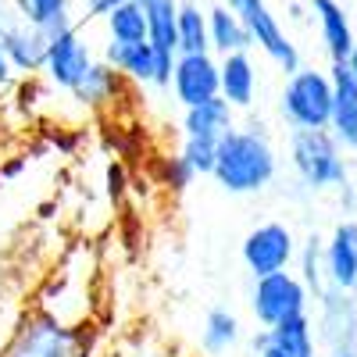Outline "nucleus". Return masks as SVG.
<instances>
[{
	"label": "nucleus",
	"instance_id": "1",
	"mask_svg": "<svg viewBox=\"0 0 357 357\" xmlns=\"http://www.w3.org/2000/svg\"><path fill=\"white\" fill-rule=\"evenodd\" d=\"M0 357H100V329L86 318L25 307L0 343Z\"/></svg>",
	"mask_w": 357,
	"mask_h": 357
},
{
	"label": "nucleus",
	"instance_id": "2",
	"mask_svg": "<svg viewBox=\"0 0 357 357\" xmlns=\"http://www.w3.org/2000/svg\"><path fill=\"white\" fill-rule=\"evenodd\" d=\"M275 175H279V154L264 126H232L218 139L211 178L225 193L236 197L261 193L275 183Z\"/></svg>",
	"mask_w": 357,
	"mask_h": 357
},
{
	"label": "nucleus",
	"instance_id": "3",
	"mask_svg": "<svg viewBox=\"0 0 357 357\" xmlns=\"http://www.w3.org/2000/svg\"><path fill=\"white\" fill-rule=\"evenodd\" d=\"M286 154H289V168L296 172V178L307 190L325 193V190L350 186L347 154L333 139L329 129H293L289 143H286Z\"/></svg>",
	"mask_w": 357,
	"mask_h": 357
},
{
	"label": "nucleus",
	"instance_id": "4",
	"mask_svg": "<svg viewBox=\"0 0 357 357\" xmlns=\"http://www.w3.org/2000/svg\"><path fill=\"white\" fill-rule=\"evenodd\" d=\"M279 114L289 129H329L333 114V79L329 72L301 65L286 75V86L279 93Z\"/></svg>",
	"mask_w": 357,
	"mask_h": 357
},
{
	"label": "nucleus",
	"instance_id": "5",
	"mask_svg": "<svg viewBox=\"0 0 357 357\" xmlns=\"http://www.w3.org/2000/svg\"><path fill=\"white\" fill-rule=\"evenodd\" d=\"M311 307V293L304 289V282L289 272H275V275H264V279H254V289H250V314L257 318L261 329H272L279 321H289V318H301L307 314Z\"/></svg>",
	"mask_w": 357,
	"mask_h": 357
},
{
	"label": "nucleus",
	"instance_id": "6",
	"mask_svg": "<svg viewBox=\"0 0 357 357\" xmlns=\"http://www.w3.org/2000/svg\"><path fill=\"white\" fill-rule=\"evenodd\" d=\"M296 247L301 243H296V236L286 222H261L243 236L240 257L254 279H264L275 272H289L296 261Z\"/></svg>",
	"mask_w": 357,
	"mask_h": 357
},
{
	"label": "nucleus",
	"instance_id": "7",
	"mask_svg": "<svg viewBox=\"0 0 357 357\" xmlns=\"http://www.w3.org/2000/svg\"><path fill=\"white\" fill-rule=\"evenodd\" d=\"M236 15H240V22L247 29L250 47L264 50L286 75L301 68V50H296V43L286 36V29H282L279 15L268 8V0H240Z\"/></svg>",
	"mask_w": 357,
	"mask_h": 357
},
{
	"label": "nucleus",
	"instance_id": "8",
	"mask_svg": "<svg viewBox=\"0 0 357 357\" xmlns=\"http://www.w3.org/2000/svg\"><path fill=\"white\" fill-rule=\"evenodd\" d=\"M318 347L329 354L357 350V296L343 289H325L318 296V321H314Z\"/></svg>",
	"mask_w": 357,
	"mask_h": 357
},
{
	"label": "nucleus",
	"instance_id": "9",
	"mask_svg": "<svg viewBox=\"0 0 357 357\" xmlns=\"http://www.w3.org/2000/svg\"><path fill=\"white\" fill-rule=\"evenodd\" d=\"M97 57L93 50H89L86 36L79 33V25L68 29V33L47 40V61H43V75L54 89H65V93H72V89L79 86V79L86 75V68L93 65Z\"/></svg>",
	"mask_w": 357,
	"mask_h": 357
},
{
	"label": "nucleus",
	"instance_id": "10",
	"mask_svg": "<svg viewBox=\"0 0 357 357\" xmlns=\"http://www.w3.org/2000/svg\"><path fill=\"white\" fill-rule=\"evenodd\" d=\"M172 97L183 104V107H193V104H204L218 97V61L215 54H178L175 65H172Z\"/></svg>",
	"mask_w": 357,
	"mask_h": 357
},
{
	"label": "nucleus",
	"instance_id": "11",
	"mask_svg": "<svg viewBox=\"0 0 357 357\" xmlns=\"http://www.w3.org/2000/svg\"><path fill=\"white\" fill-rule=\"evenodd\" d=\"M321 257H325L329 286L357 296V222L354 218L333 225L329 240H321Z\"/></svg>",
	"mask_w": 357,
	"mask_h": 357
},
{
	"label": "nucleus",
	"instance_id": "12",
	"mask_svg": "<svg viewBox=\"0 0 357 357\" xmlns=\"http://www.w3.org/2000/svg\"><path fill=\"white\" fill-rule=\"evenodd\" d=\"M333 79V114H329V132L343 146V154H357V82L350 79L343 61L329 65Z\"/></svg>",
	"mask_w": 357,
	"mask_h": 357
},
{
	"label": "nucleus",
	"instance_id": "13",
	"mask_svg": "<svg viewBox=\"0 0 357 357\" xmlns=\"http://www.w3.org/2000/svg\"><path fill=\"white\" fill-rule=\"evenodd\" d=\"M218 97L232 111H247L254 104V97H257V68H254L247 50L222 54V61H218Z\"/></svg>",
	"mask_w": 357,
	"mask_h": 357
},
{
	"label": "nucleus",
	"instance_id": "14",
	"mask_svg": "<svg viewBox=\"0 0 357 357\" xmlns=\"http://www.w3.org/2000/svg\"><path fill=\"white\" fill-rule=\"evenodd\" d=\"M0 47H4L15 75H40V72H43V61H47V36L36 33L33 25H25L22 18L0 33Z\"/></svg>",
	"mask_w": 357,
	"mask_h": 357
},
{
	"label": "nucleus",
	"instance_id": "15",
	"mask_svg": "<svg viewBox=\"0 0 357 357\" xmlns=\"http://www.w3.org/2000/svg\"><path fill=\"white\" fill-rule=\"evenodd\" d=\"M311 15L318 22V33H321V47L329 54V61H347V54L354 50L357 36L350 29V18L343 11L340 0H307Z\"/></svg>",
	"mask_w": 357,
	"mask_h": 357
},
{
	"label": "nucleus",
	"instance_id": "16",
	"mask_svg": "<svg viewBox=\"0 0 357 357\" xmlns=\"http://www.w3.org/2000/svg\"><path fill=\"white\" fill-rule=\"evenodd\" d=\"M100 61L132 86H158V54L151 43H107Z\"/></svg>",
	"mask_w": 357,
	"mask_h": 357
},
{
	"label": "nucleus",
	"instance_id": "17",
	"mask_svg": "<svg viewBox=\"0 0 357 357\" xmlns=\"http://www.w3.org/2000/svg\"><path fill=\"white\" fill-rule=\"evenodd\" d=\"M126 86L129 82L118 75L107 61H93L86 68V75L79 79V86L72 89V100L79 107H86V111H107V107H114L118 93H122Z\"/></svg>",
	"mask_w": 357,
	"mask_h": 357
},
{
	"label": "nucleus",
	"instance_id": "18",
	"mask_svg": "<svg viewBox=\"0 0 357 357\" xmlns=\"http://www.w3.org/2000/svg\"><path fill=\"white\" fill-rule=\"evenodd\" d=\"M18 18L25 25H33L36 33H43L47 40L75 29V8L72 0H11Z\"/></svg>",
	"mask_w": 357,
	"mask_h": 357
},
{
	"label": "nucleus",
	"instance_id": "19",
	"mask_svg": "<svg viewBox=\"0 0 357 357\" xmlns=\"http://www.w3.org/2000/svg\"><path fill=\"white\" fill-rule=\"evenodd\" d=\"M236 126V111L222 100V97H211L204 104H193L186 107L183 114V136H193V139H222L229 129Z\"/></svg>",
	"mask_w": 357,
	"mask_h": 357
},
{
	"label": "nucleus",
	"instance_id": "20",
	"mask_svg": "<svg viewBox=\"0 0 357 357\" xmlns=\"http://www.w3.org/2000/svg\"><path fill=\"white\" fill-rule=\"evenodd\" d=\"M240 340H243V325H240V318H236L232 311L211 307V311L204 314V325H200V350H204L207 357L229 354Z\"/></svg>",
	"mask_w": 357,
	"mask_h": 357
},
{
	"label": "nucleus",
	"instance_id": "21",
	"mask_svg": "<svg viewBox=\"0 0 357 357\" xmlns=\"http://www.w3.org/2000/svg\"><path fill=\"white\" fill-rule=\"evenodd\" d=\"M264 336H268L272 347H279L286 357H314L318 354V336H314L311 314L279 321V325H272V329H264Z\"/></svg>",
	"mask_w": 357,
	"mask_h": 357
},
{
	"label": "nucleus",
	"instance_id": "22",
	"mask_svg": "<svg viewBox=\"0 0 357 357\" xmlns=\"http://www.w3.org/2000/svg\"><path fill=\"white\" fill-rule=\"evenodd\" d=\"M207 43L218 54H232V50H250V36L240 22V15L229 11L225 4L207 8Z\"/></svg>",
	"mask_w": 357,
	"mask_h": 357
},
{
	"label": "nucleus",
	"instance_id": "23",
	"mask_svg": "<svg viewBox=\"0 0 357 357\" xmlns=\"http://www.w3.org/2000/svg\"><path fill=\"white\" fill-rule=\"evenodd\" d=\"M104 33L107 43H146V18L136 0H122L104 15Z\"/></svg>",
	"mask_w": 357,
	"mask_h": 357
},
{
	"label": "nucleus",
	"instance_id": "24",
	"mask_svg": "<svg viewBox=\"0 0 357 357\" xmlns=\"http://www.w3.org/2000/svg\"><path fill=\"white\" fill-rule=\"evenodd\" d=\"M175 29H178V54H207V11H200L197 0L178 4L175 11Z\"/></svg>",
	"mask_w": 357,
	"mask_h": 357
},
{
	"label": "nucleus",
	"instance_id": "25",
	"mask_svg": "<svg viewBox=\"0 0 357 357\" xmlns=\"http://www.w3.org/2000/svg\"><path fill=\"white\" fill-rule=\"evenodd\" d=\"M296 261H301V279L304 289L311 293V301L329 289V279H325V257H321V236H307V240L296 247Z\"/></svg>",
	"mask_w": 357,
	"mask_h": 357
},
{
	"label": "nucleus",
	"instance_id": "26",
	"mask_svg": "<svg viewBox=\"0 0 357 357\" xmlns=\"http://www.w3.org/2000/svg\"><path fill=\"white\" fill-rule=\"evenodd\" d=\"M215 151L218 143L215 139H193V136H183V146H178V158H183L193 175H211L215 168Z\"/></svg>",
	"mask_w": 357,
	"mask_h": 357
},
{
	"label": "nucleus",
	"instance_id": "27",
	"mask_svg": "<svg viewBox=\"0 0 357 357\" xmlns=\"http://www.w3.org/2000/svg\"><path fill=\"white\" fill-rule=\"evenodd\" d=\"M161 186H168V190H175V193H183L190 183H193V168L178 158V154H168V158H161Z\"/></svg>",
	"mask_w": 357,
	"mask_h": 357
},
{
	"label": "nucleus",
	"instance_id": "28",
	"mask_svg": "<svg viewBox=\"0 0 357 357\" xmlns=\"http://www.w3.org/2000/svg\"><path fill=\"white\" fill-rule=\"evenodd\" d=\"M250 350H254V357H286L279 347H272V343H268L264 329H257V333L250 336Z\"/></svg>",
	"mask_w": 357,
	"mask_h": 357
},
{
	"label": "nucleus",
	"instance_id": "29",
	"mask_svg": "<svg viewBox=\"0 0 357 357\" xmlns=\"http://www.w3.org/2000/svg\"><path fill=\"white\" fill-rule=\"evenodd\" d=\"M122 0H82V18L89 22V18H104L111 8H118Z\"/></svg>",
	"mask_w": 357,
	"mask_h": 357
},
{
	"label": "nucleus",
	"instance_id": "30",
	"mask_svg": "<svg viewBox=\"0 0 357 357\" xmlns=\"http://www.w3.org/2000/svg\"><path fill=\"white\" fill-rule=\"evenodd\" d=\"M107 190H111V197H122L126 193V168L122 165H111L107 168Z\"/></svg>",
	"mask_w": 357,
	"mask_h": 357
},
{
	"label": "nucleus",
	"instance_id": "31",
	"mask_svg": "<svg viewBox=\"0 0 357 357\" xmlns=\"http://www.w3.org/2000/svg\"><path fill=\"white\" fill-rule=\"evenodd\" d=\"M25 165H29V158H22V154H15L11 161H0V178H18Z\"/></svg>",
	"mask_w": 357,
	"mask_h": 357
},
{
	"label": "nucleus",
	"instance_id": "32",
	"mask_svg": "<svg viewBox=\"0 0 357 357\" xmlns=\"http://www.w3.org/2000/svg\"><path fill=\"white\" fill-rule=\"evenodd\" d=\"M18 22V11H15V4L11 0H0V33H4L8 25H15Z\"/></svg>",
	"mask_w": 357,
	"mask_h": 357
},
{
	"label": "nucleus",
	"instance_id": "33",
	"mask_svg": "<svg viewBox=\"0 0 357 357\" xmlns=\"http://www.w3.org/2000/svg\"><path fill=\"white\" fill-rule=\"evenodd\" d=\"M11 82H15V68H11V61H8L4 47H0V89H4V86H11Z\"/></svg>",
	"mask_w": 357,
	"mask_h": 357
},
{
	"label": "nucleus",
	"instance_id": "34",
	"mask_svg": "<svg viewBox=\"0 0 357 357\" xmlns=\"http://www.w3.org/2000/svg\"><path fill=\"white\" fill-rule=\"evenodd\" d=\"M343 65H347V72H350V79L357 82V43H354V50L347 54V61H343Z\"/></svg>",
	"mask_w": 357,
	"mask_h": 357
},
{
	"label": "nucleus",
	"instance_id": "35",
	"mask_svg": "<svg viewBox=\"0 0 357 357\" xmlns=\"http://www.w3.org/2000/svg\"><path fill=\"white\" fill-rule=\"evenodd\" d=\"M329 357H357V350H336V354H329Z\"/></svg>",
	"mask_w": 357,
	"mask_h": 357
},
{
	"label": "nucleus",
	"instance_id": "36",
	"mask_svg": "<svg viewBox=\"0 0 357 357\" xmlns=\"http://www.w3.org/2000/svg\"><path fill=\"white\" fill-rule=\"evenodd\" d=\"M236 4H240V0H225V8H229V11H236Z\"/></svg>",
	"mask_w": 357,
	"mask_h": 357
}]
</instances>
